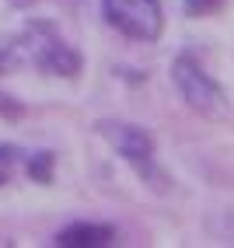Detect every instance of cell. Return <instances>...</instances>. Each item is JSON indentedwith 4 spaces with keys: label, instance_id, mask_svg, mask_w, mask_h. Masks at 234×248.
Wrapping results in <instances>:
<instances>
[{
    "label": "cell",
    "instance_id": "obj_1",
    "mask_svg": "<svg viewBox=\"0 0 234 248\" xmlns=\"http://www.w3.org/2000/svg\"><path fill=\"white\" fill-rule=\"evenodd\" d=\"M14 49H18L21 67L31 63V67H39L49 77H77L80 67H84L80 53L49 21H31L21 35L14 39Z\"/></svg>",
    "mask_w": 234,
    "mask_h": 248
},
{
    "label": "cell",
    "instance_id": "obj_2",
    "mask_svg": "<svg viewBox=\"0 0 234 248\" xmlns=\"http://www.w3.org/2000/svg\"><path fill=\"white\" fill-rule=\"evenodd\" d=\"M172 80L175 88L182 94V102H186L192 112L199 115H210V119H217V115L227 112V94L224 88L217 84V80L199 67V60L192 53H182L175 63H172Z\"/></svg>",
    "mask_w": 234,
    "mask_h": 248
},
{
    "label": "cell",
    "instance_id": "obj_7",
    "mask_svg": "<svg viewBox=\"0 0 234 248\" xmlns=\"http://www.w3.org/2000/svg\"><path fill=\"white\" fill-rule=\"evenodd\" d=\"M18 161H21V151H18V147H0V186L14 175Z\"/></svg>",
    "mask_w": 234,
    "mask_h": 248
},
{
    "label": "cell",
    "instance_id": "obj_9",
    "mask_svg": "<svg viewBox=\"0 0 234 248\" xmlns=\"http://www.w3.org/2000/svg\"><path fill=\"white\" fill-rule=\"evenodd\" d=\"M7 4H11V7H31L35 0H7Z\"/></svg>",
    "mask_w": 234,
    "mask_h": 248
},
{
    "label": "cell",
    "instance_id": "obj_6",
    "mask_svg": "<svg viewBox=\"0 0 234 248\" xmlns=\"http://www.w3.org/2000/svg\"><path fill=\"white\" fill-rule=\"evenodd\" d=\"M53 164H56L53 154H49V151H39V154L28 157V175L35 178V182H53Z\"/></svg>",
    "mask_w": 234,
    "mask_h": 248
},
{
    "label": "cell",
    "instance_id": "obj_3",
    "mask_svg": "<svg viewBox=\"0 0 234 248\" xmlns=\"http://www.w3.org/2000/svg\"><path fill=\"white\" fill-rule=\"evenodd\" d=\"M98 129H102V137L123 154V161L143 182H157L154 189H164V175L157 171V161H154V137L143 126H137V123H102Z\"/></svg>",
    "mask_w": 234,
    "mask_h": 248
},
{
    "label": "cell",
    "instance_id": "obj_5",
    "mask_svg": "<svg viewBox=\"0 0 234 248\" xmlns=\"http://www.w3.org/2000/svg\"><path fill=\"white\" fill-rule=\"evenodd\" d=\"M115 241V231L109 224H70L56 234L60 248H102Z\"/></svg>",
    "mask_w": 234,
    "mask_h": 248
},
{
    "label": "cell",
    "instance_id": "obj_4",
    "mask_svg": "<svg viewBox=\"0 0 234 248\" xmlns=\"http://www.w3.org/2000/svg\"><path fill=\"white\" fill-rule=\"evenodd\" d=\"M102 14L115 31L137 42H154L164 25L161 0H102Z\"/></svg>",
    "mask_w": 234,
    "mask_h": 248
},
{
    "label": "cell",
    "instance_id": "obj_8",
    "mask_svg": "<svg viewBox=\"0 0 234 248\" xmlns=\"http://www.w3.org/2000/svg\"><path fill=\"white\" fill-rule=\"evenodd\" d=\"M182 4H186V14H189V18H203V14H213L224 0H182Z\"/></svg>",
    "mask_w": 234,
    "mask_h": 248
}]
</instances>
